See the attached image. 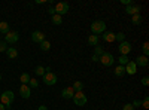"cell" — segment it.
Instances as JSON below:
<instances>
[{"instance_id":"1","label":"cell","mask_w":149,"mask_h":110,"mask_svg":"<svg viewBox=\"0 0 149 110\" xmlns=\"http://www.w3.org/2000/svg\"><path fill=\"white\" fill-rule=\"evenodd\" d=\"M91 31H93V34H95V36L103 34V33L106 31V22L102 21V19L94 21V22L91 24Z\"/></svg>"},{"instance_id":"2","label":"cell","mask_w":149,"mask_h":110,"mask_svg":"<svg viewBox=\"0 0 149 110\" xmlns=\"http://www.w3.org/2000/svg\"><path fill=\"white\" fill-rule=\"evenodd\" d=\"M14 100H15V95H14L12 91H5L3 94H0V103H2L3 106H6V107H9L12 103H14Z\"/></svg>"},{"instance_id":"3","label":"cell","mask_w":149,"mask_h":110,"mask_svg":"<svg viewBox=\"0 0 149 110\" xmlns=\"http://www.w3.org/2000/svg\"><path fill=\"white\" fill-rule=\"evenodd\" d=\"M98 61H100L104 67H110V66H113V63H115V57L112 54H109V52H103L100 57H98Z\"/></svg>"},{"instance_id":"4","label":"cell","mask_w":149,"mask_h":110,"mask_svg":"<svg viewBox=\"0 0 149 110\" xmlns=\"http://www.w3.org/2000/svg\"><path fill=\"white\" fill-rule=\"evenodd\" d=\"M54 10H55L57 15L63 17L64 14H67V12H69V3H67V2H58V3L54 6Z\"/></svg>"},{"instance_id":"5","label":"cell","mask_w":149,"mask_h":110,"mask_svg":"<svg viewBox=\"0 0 149 110\" xmlns=\"http://www.w3.org/2000/svg\"><path fill=\"white\" fill-rule=\"evenodd\" d=\"M73 103L76 104V106H79V107L85 106V104H86V95H85L82 91L74 92V95H73Z\"/></svg>"},{"instance_id":"6","label":"cell","mask_w":149,"mask_h":110,"mask_svg":"<svg viewBox=\"0 0 149 110\" xmlns=\"http://www.w3.org/2000/svg\"><path fill=\"white\" fill-rule=\"evenodd\" d=\"M18 39H19V34H18V31H8L6 34H5V42L8 43V45H12V43H17L18 42Z\"/></svg>"},{"instance_id":"7","label":"cell","mask_w":149,"mask_h":110,"mask_svg":"<svg viewBox=\"0 0 149 110\" xmlns=\"http://www.w3.org/2000/svg\"><path fill=\"white\" fill-rule=\"evenodd\" d=\"M43 82L46 85H49V86H52V85L57 83V75L52 71H46L45 75H43Z\"/></svg>"},{"instance_id":"8","label":"cell","mask_w":149,"mask_h":110,"mask_svg":"<svg viewBox=\"0 0 149 110\" xmlns=\"http://www.w3.org/2000/svg\"><path fill=\"white\" fill-rule=\"evenodd\" d=\"M119 52H121V55H128L130 52H131V45H130V42H127V40H124V42H121L119 43Z\"/></svg>"},{"instance_id":"9","label":"cell","mask_w":149,"mask_h":110,"mask_svg":"<svg viewBox=\"0 0 149 110\" xmlns=\"http://www.w3.org/2000/svg\"><path fill=\"white\" fill-rule=\"evenodd\" d=\"M31 40L34 43H42L45 40V33H42L40 30H36L31 33Z\"/></svg>"},{"instance_id":"10","label":"cell","mask_w":149,"mask_h":110,"mask_svg":"<svg viewBox=\"0 0 149 110\" xmlns=\"http://www.w3.org/2000/svg\"><path fill=\"white\" fill-rule=\"evenodd\" d=\"M19 94H21L22 98H30L31 88L29 86V85H21V86H19Z\"/></svg>"},{"instance_id":"11","label":"cell","mask_w":149,"mask_h":110,"mask_svg":"<svg viewBox=\"0 0 149 110\" xmlns=\"http://www.w3.org/2000/svg\"><path fill=\"white\" fill-rule=\"evenodd\" d=\"M134 64L136 66H140V67H148V64H149V59H148V57H145V55H139L137 58H136V61H134Z\"/></svg>"},{"instance_id":"12","label":"cell","mask_w":149,"mask_h":110,"mask_svg":"<svg viewBox=\"0 0 149 110\" xmlns=\"http://www.w3.org/2000/svg\"><path fill=\"white\" fill-rule=\"evenodd\" d=\"M124 68H125V73H128L130 76L136 75V71H137V66L134 64V61H128V64L124 66Z\"/></svg>"},{"instance_id":"13","label":"cell","mask_w":149,"mask_h":110,"mask_svg":"<svg viewBox=\"0 0 149 110\" xmlns=\"http://www.w3.org/2000/svg\"><path fill=\"white\" fill-rule=\"evenodd\" d=\"M125 12H127L128 15H131V17H133V15H136V14H140V6L133 3V5H130V6H127V8H125Z\"/></svg>"},{"instance_id":"14","label":"cell","mask_w":149,"mask_h":110,"mask_svg":"<svg viewBox=\"0 0 149 110\" xmlns=\"http://www.w3.org/2000/svg\"><path fill=\"white\" fill-rule=\"evenodd\" d=\"M73 95H74V89H73L72 86H67V88H64L63 91H61V97H63V98H66V100L73 98Z\"/></svg>"},{"instance_id":"15","label":"cell","mask_w":149,"mask_h":110,"mask_svg":"<svg viewBox=\"0 0 149 110\" xmlns=\"http://www.w3.org/2000/svg\"><path fill=\"white\" fill-rule=\"evenodd\" d=\"M102 39L107 43H112V42H115V33H112V31H104L103 36H102Z\"/></svg>"},{"instance_id":"16","label":"cell","mask_w":149,"mask_h":110,"mask_svg":"<svg viewBox=\"0 0 149 110\" xmlns=\"http://www.w3.org/2000/svg\"><path fill=\"white\" fill-rule=\"evenodd\" d=\"M6 55H8L9 59H15L18 57V51L15 49V48H8V49H6Z\"/></svg>"},{"instance_id":"17","label":"cell","mask_w":149,"mask_h":110,"mask_svg":"<svg viewBox=\"0 0 149 110\" xmlns=\"http://www.w3.org/2000/svg\"><path fill=\"white\" fill-rule=\"evenodd\" d=\"M113 73H115V76L122 77L124 75H125V68H124V66H116V68L113 70Z\"/></svg>"},{"instance_id":"18","label":"cell","mask_w":149,"mask_h":110,"mask_svg":"<svg viewBox=\"0 0 149 110\" xmlns=\"http://www.w3.org/2000/svg\"><path fill=\"white\" fill-rule=\"evenodd\" d=\"M88 45H90V46H97V45H98V36L91 34L90 37H88Z\"/></svg>"},{"instance_id":"19","label":"cell","mask_w":149,"mask_h":110,"mask_svg":"<svg viewBox=\"0 0 149 110\" xmlns=\"http://www.w3.org/2000/svg\"><path fill=\"white\" fill-rule=\"evenodd\" d=\"M30 75L29 73H22V75L19 76V80H21V85H29V80H30Z\"/></svg>"},{"instance_id":"20","label":"cell","mask_w":149,"mask_h":110,"mask_svg":"<svg viewBox=\"0 0 149 110\" xmlns=\"http://www.w3.org/2000/svg\"><path fill=\"white\" fill-rule=\"evenodd\" d=\"M8 31H9V24L6 21H2V22H0V33L6 34Z\"/></svg>"},{"instance_id":"21","label":"cell","mask_w":149,"mask_h":110,"mask_svg":"<svg viewBox=\"0 0 149 110\" xmlns=\"http://www.w3.org/2000/svg\"><path fill=\"white\" fill-rule=\"evenodd\" d=\"M51 19H52V24H55V26H60V24H63V17L61 15H52L51 17Z\"/></svg>"},{"instance_id":"22","label":"cell","mask_w":149,"mask_h":110,"mask_svg":"<svg viewBox=\"0 0 149 110\" xmlns=\"http://www.w3.org/2000/svg\"><path fill=\"white\" fill-rule=\"evenodd\" d=\"M39 45H40V49H42L43 52H48L49 49H51V43H49V42H48L46 39H45V40H43L42 43H39Z\"/></svg>"},{"instance_id":"23","label":"cell","mask_w":149,"mask_h":110,"mask_svg":"<svg viewBox=\"0 0 149 110\" xmlns=\"http://www.w3.org/2000/svg\"><path fill=\"white\" fill-rule=\"evenodd\" d=\"M73 89H74V92H79V91H82L84 89V83L81 82V80H76L73 83V86H72Z\"/></svg>"},{"instance_id":"24","label":"cell","mask_w":149,"mask_h":110,"mask_svg":"<svg viewBox=\"0 0 149 110\" xmlns=\"http://www.w3.org/2000/svg\"><path fill=\"white\" fill-rule=\"evenodd\" d=\"M131 22L134 24V26H139V24L142 22V15H140V14L133 15V17H131Z\"/></svg>"},{"instance_id":"25","label":"cell","mask_w":149,"mask_h":110,"mask_svg":"<svg viewBox=\"0 0 149 110\" xmlns=\"http://www.w3.org/2000/svg\"><path fill=\"white\" fill-rule=\"evenodd\" d=\"M118 61H119V66H127L128 64V55H121L118 58Z\"/></svg>"},{"instance_id":"26","label":"cell","mask_w":149,"mask_h":110,"mask_svg":"<svg viewBox=\"0 0 149 110\" xmlns=\"http://www.w3.org/2000/svg\"><path fill=\"white\" fill-rule=\"evenodd\" d=\"M103 52H104V49H103L102 46H98V45H97V46H94V54H93V55H95V57H100Z\"/></svg>"},{"instance_id":"27","label":"cell","mask_w":149,"mask_h":110,"mask_svg":"<svg viewBox=\"0 0 149 110\" xmlns=\"http://www.w3.org/2000/svg\"><path fill=\"white\" fill-rule=\"evenodd\" d=\"M34 73L37 76H43L45 75V67L43 66H37L36 68H34Z\"/></svg>"},{"instance_id":"28","label":"cell","mask_w":149,"mask_h":110,"mask_svg":"<svg viewBox=\"0 0 149 110\" xmlns=\"http://www.w3.org/2000/svg\"><path fill=\"white\" fill-rule=\"evenodd\" d=\"M115 40H118L119 43L124 42V40H125V34H124V33H116L115 34Z\"/></svg>"},{"instance_id":"29","label":"cell","mask_w":149,"mask_h":110,"mask_svg":"<svg viewBox=\"0 0 149 110\" xmlns=\"http://www.w3.org/2000/svg\"><path fill=\"white\" fill-rule=\"evenodd\" d=\"M8 48H9V45L5 40H0V52H6Z\"/></svg>"},{"instance_id":"30","label":"cell","mask_w":149,"mask_h":110,"mask_svg":"<svg viewBox=\"0 0 149 110\" xmlns=\"http://www.w3.org/2000/svg\"><path fill=\"white\" fill-rule=\"evenodd\" d=\"M29 86H30V88H37V86H39V82H37V79H30V80H29Z\"/></svg>"},{"instance_id":"31","label":"cell","mask_w":149,"mask_h":110,"mask_svg":"<svg viewBox=\"0 0 149 110\" xmlns=\"http://www.w3.org/2000/svg\"><path fill=\"white\" fill-rule=\"evenodd\" d=\"M142 49H143V55L148 57V55H149V43H148V42L143 43V48H142Z\"/></svg>"},{"instance_id":"32","label":"cell","mask_w":149,"mask_h":110,"mask_svg":"<svg viewBox=\"0 0 149 110\" xmlns=\"http://www.w3.org/2000/svg\"><path fill=\"white\" fill-rule=\"evenodd\" d=\"M142 107L143 109H149V98L148 97H145V100L142 101Z\"/></svg>"},{"instance_id":"33","label":"cell","mask_w":149,"mask_h":110,"mask_svg":"<svg viewBox=\"0 0 149 110\" xmlns=\"http://www.w3.org/2000/svg\"><path fill=\"white\" fill-rule=\"evenodd\" d=\"M131 106H133L134 109H136V107H140V106H142V101H140V100H134Z\"/></svg>"},{"instance_id":"34","label":"cell","mask_w":149,"mask_h":110,"mask_svg":"<svg viewBox=\"0 0 149 110\" xmlns=\"http://www.w3.org/2000/svg\"><path fill=\"white\" fill-rule=\"evenodd\" d=\"M142 85H143V86H148V85H149V77H148V76H145V77L142 79Z\"/></svg>"},{"instance_id":"35","label":"cell","mask_w":149,"mask_h":110,"mask_svg":"<svg viewBox=\"0 0 149 110\" xmlns=\"http://www.w3.org/2000/svg\"><path fill=\"white\" fill-rule=\"evenodd\" d=\"M121 3L125 6H130V5H133V0H121Z\"/></svg>"},{"instance_id":"36","label":"cell","mask_w":149,"mask_h":110,"mask_svg":"<svg viewBox=\"0 0 149 110\" xmlns=\"http://www.w3.org/2000/svg\"><path fill=\"white\" fill-rule=\"evenodd\" d=\"M122 110H134V107L131 104H125V106L122 107Z\"/></svg>"},{"instance_id":"37","label":"cell","mask_w":149,"mask_h":110,"mask_svg":"<svg viewBox=\"0 0 149 110\" xmlns=\"http://www.w3.org/2000/svg\"><path fill=\"white\" fill-rule=\"evenodd\" d=\"M48 14L51 15V17H52V15H55V10H54V8H49V9H48Z\"/></svg>"},{"instance_id":"38","label":"cell","mask_w":149,"mask_h":110,"mask_svg":"<svg viewBox=\"0 0 149 110\" xmlns=\"http://www.w3.org/2000/svg\"><path fill=\"white\" fill-rule=\"evenodd\" d=\"M91 59H93V63H98V57H95V55H93Z\"/></svg>"},{"instance_id":"39","label":"cell","mask_w":149,"mask_h":110,"mask_svg":"<svg viewBox=\"0 0 149 110\" xmlns=\"http://www.w3.org/2000/svg\"><path fill=\"white\" fill-rule=\"evenodd\" d=\"M37 110H48V107L46 106H39V109H37Z\"/></svg>"},{"instance_id":"40","label":"cell","mask_w":149,"mask_h":110,"mask_svg":"<svg viewBox=\"0 0 149 110\" xmlns=\"http://www.w3.org/2000/svg\"><path fill=\"white\" fill-rule=\"evenodd\" d=\"M0 110H6V106H3L2 103H0Z\"/></svg>"},{"instance_id":"41","label":"cell","mask_w":149,"mask_h":110,"mask_svg":"<svg viewBox=\"0 0 149 110\" xmlns=\"http://www.w3.org/2000/svg\"><path fill=\"white\" fill-rule=\"evenodd\" d=\"M0 80H2V75H0Z\"/></svg>"}]
</instances>
